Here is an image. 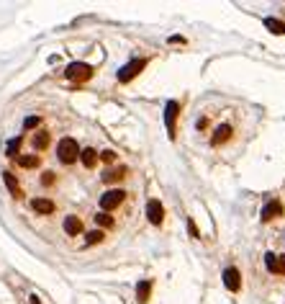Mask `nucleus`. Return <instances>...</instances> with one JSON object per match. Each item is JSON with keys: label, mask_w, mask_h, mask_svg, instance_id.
Instances as JSON below:
<instances>
[{"label": "nucleus", "mask_w": 285, "mask_h": 304, "mask_svg": "<svg viewBox=\"0 0 285 304\" xmlns=\"http://www.w3.org/2000/svg\"><path fill=\"white\" fill-rule=\"evenodd\" d=\"M57 155H59V160H62L64 165H72V163L80 158V147H77V142H75L72 137H64V139L57 144Z\"/></svg>", "instance_id": "nucleus-1"}, {"label": "nucleus", "mask_w": 285, "mask_h": 304, "mask_svg": "<svg viewBox=\"0 0 285 304\" xmlns=\"http://www.w3.org/2000/svg\"><path fill=\"white\" fill-rule=\"evenodd\" d=\"M144 67H147V59H144V57H139V59H131L129 65H124V67L118 70V83H129V80H134V78H136V75H139Z\"/></svg>", "instance_id": "nucleus-2"}, {"label": "nucleus", "mask_w": 285, "mask_h": 304, "mask_svg": "<svg viewBox=\"0 0 285 304\" xmlns=\"http://www.w3.org/2000/svg\"><path fill=\"white\" fill-rule=\"evenodd\" d=\"M124 199H126V194L121 191V188H113V191H105V194L100 196L103 214H105V211H111V209H116V206H121V204H124Z\"/></svg>", "instance_id": "nucleus-3"}, {"label": "nucleus", "mask_w": 285, "mask_h": 304, "mask_svg": "<svg viewBox=\"0 0 285 304\" xmlns=\"http://www.w3.org/2000/svg\"><path fill=\"white\" fill-rule=\"evenodd\" d=\"M64 75H67V78L69 80H88L90 78V75H93V67L90 65H85V62H72L67 70H64Z\"/></svg>", "instance_id": "nucleus-4"}, {"label": "nucleus", "mask_w": 285, "mask_h": 304, "mask_svg": "<svg viewBox=\"0 0 285 304\" xmlns=\"http://www.w3.org/2000/svg\"><path fill=\"white\" fill-rule=\"evenodd\" d=\"M177 113H180V103L177 101H170L167 103V108H165V124H167V132H170V137H175V132H177Z\"/></svg>", "instance_id": "nucleus-5"}, {"label": "nucleus", "mask_w": 285, "mask_h": 304, "mask_svg": "<svg viewBox=\"0 0 285 304\" xmlns=\"http://www.w3.org/2000/svg\"><path fill=\"white\" fill-rule=\"evenodd\" d=\"M147 219L152 224H162V219H165V206H162L157 199H149V204H147Z\"/></svg>", "instance_id": "nucleus-6"}, {"label": "nucleus", "mask_w": 285, "mask_h": 304, "mask_svg": "<svg viewBox=\"0 0 285 304\" xmlns=\"http://www.w3.org/2000/svg\"><path fill=\"white\" fill-rule=\"evenodd\" d=\"M267 271L270 273H277V276H285V255H267Z\"/></svg>", "instance_id": "nucleus-7"}, {"label": "nucleus", "mask_w": 285, "mask_h": 304, "mask_svg": "<svg viewBox=\"0 0 285 304\" xmlns=\"http://www.w3.org/2000/svg\"><path fill=\"white\" fill-rule=\"evenodd\" d=\"M231 134H234L231 124H221V127L213 132V137H211V144H213V147H219V144H224L226 139H231Z\"/></svg>", "instance_id": "nucleus-8"}, {"label": "nucleus", "mask_w": 285, "mask_h": 304, "mask_svg": "<svg viewBox=\"0 0 285 304\" xmlns=\"http://www.w3.org/2000/svg\"><path fill=\"white\" fill-rule=\"evenodd\" d=\"M224 284H226L231 291H239V289H241V279H239V271H236V268H226V271H224Z\"/></svg>", "instance_id": "nucleus-9"}, {"label": "nucleus", "mask_w": 285, "mask_h": 304, "mask_svg": "<svg viewBox=\"0 0 285 304\" xmlns=\"http://www.w3.org/2000/svg\"><path fill=\"white\" fill-rule=\"evenodd\" d=\"M149 294H152V281H149V279L139 281V284H136V301H139V304H147V301H149Z\"/></svg>", "instance_id": "nucleus-10"}, {"label": "nucleus", "mask_w": 285, "mask_h": 304, "mask_svg": "<svg viewBox=\"0 0 285 304\" xmlns=\"http://www.w3.org/2000/svg\"><path fill=\"white\" fill-rule=\"evenodd\" d=\"M31 209H33L36 214H52V211H54V201H49V199H33V201H31Z\"/></svg>", "instance_id": "nucleus-11"}, {"label": "nucleus", "mask_w": 285, "mask_h": 304, "mask_svg": "<svg viewBox=\"0 0 285 304\" xmlns=\"http://www.w3.org/2000/svg\"><path fill=\"white\" fill-rule=\"evenodd\" d=\"M64 232L67 235H80L83 232V222H80V217H67L64 219Z\"/></svg>", "instance_id": "nucleus-12"}, {"label": "nucleus", "mask_w": 285, "mask_h": 304, "mask_svg": "<svg viewBox=\"0 0 285 304\" xmlns=\"http://www.w3.org/2000/svg\"><path fill=\"white\" fill-rule=\"evenodd\" d=\"M3 180H6V186H8V191H11V194H13L16 199H21V196H23V191H21V186H18V180L13 178V173H8V170H6V173H3Z\"/></svg>", "instance_id": "nucleus-13"}, {"label": "nucleus", "mask_w": 285, "mask_h": 304, "mask_svg": "<svg viewBox=\"0 0 285 304\" xmlns=\"http://www.w3.org/2000/svg\"><path fill=\"white\" fill-rule=\"evenodd\" d=\"M282 214V204L280 201H272V204H267L265 209H262V219L265 222H270V219H275V217H280Z\"/></svg>", "instance_id": "nucleus-14"}, {"label": "nucleus", "mask_w": 285, "mask_h": 304, "mask_svg": "<svg viewBox=\"0 0 285 304\" xmlns=\"http://www.w3.org/2000/svg\"><path fill=\"white\" fill-rule=\"evenodd\" d=\"M80 160H83L85 168H95V163H98V152H95L93 147H88V149L80 152Z\"/></svg>", "instance_id": "nucleus-15"}, {"label": "nucleus", "mask_w": 285, "mask_h": 304, "mask_svg": "<svg viewBox=\"0 0 285 304\" xmlns=\"http://www.w3.org/2000/svg\"><path fill=\"white\" fill-rule=\"evenodd\" d=\"M124 175H126V168H124V165H121V168L105 170V173H103V180H105V183H118V180H121V178H124Z\"/></svg>", "instance_id": "nucleus-16"}, {"label": "nucleus", "mask_w": 285, "mask_h": 304, "mask_svg": "<svg viewBox=\"0 0 285 304\" xmlns=\"http://www.w3.org/2000/svg\"><path fill=\"white\" fill-rule=\"evenodd\" d=\"M49 142H52L49 132H36V134H33V147H36V149H47Z\"/></svg>", "instance_id": "nucleus-17"}, {"label": "nucleus", "mask_w": 285, "mask_h": 304, "mask_svg": "<svg viewBox=\"0 0 285 304\" xmlns=\"http://www.w3.org/2000/svg\"><path fill=\"white\" fill-rule=\"evenodd\" d=\"M265 26H267L272 34H285V23L277 21V18H265Z\"/></svg>", "instance_id": "nucleus-18"}, {"label": "nucleus", "mask_w": 285, "mask_h": 304, "mask_svg": "<svg viewBox=\"0 0 285 304\" xmlns=\"http://www.w3.org/2000/svg\"><path fill=\"white\" fill-rule=\"evenodd\" d=\"M18 165H21V168H36V165H39V155H21V158H18Z\"/></svg>", "instance_id": "nucleus-19"}, {"label": "nucleus", "mask_w": 285, "mask_h": 304, "mask_svg": "<svg viewBox=\"0 0 285 304\" xmlns=\"http://www.w3.org/2000/svg\"><path fill=\"white\" fill-rule=\"evenodd\" d=\"M18 149H21V137H16V139L8 142V155L16 158V155H18Z\"/></svg>", "instance_id": "nucleus-20"}, {"label": "nucleus", "mask_w": 285, "mask_h": 304, "mask_svg": "<svg viewBox=\"0 0 285 304\" xmlns=\"http://www.w3.org/2000/svg\"><path fill=\"white\" fill-rule=\"evenodd\" d=\"M103 232L100 230H95V232H88V245H95V242H103Z\"/></svg>", "instance_id": "nucleus-21"}, {"label": "nucleus", "mask_w": 285, "mask_h": 304, "mask_svg": "<svg viewBox=\"0 0 285 304\" xmlns=\"http://www.w3.org/2000/svg\"><path fill=\"white\" fill-rule=\"evenodd\" d=\"M95 222H98L100 227H113V217H108V214H98Z\"/></svg>", "instance_id": "nucleus-22"}, {"label": "nucleus", "mask_w": 285, "mask_h": 304, "mask_svg": "<svg viewBox=\"0 0 285 304\" xmlns=\"http://www.w3.org/2000/svg\"><path fill=\"white\" fill-rule=\"evenodd\" d=\"M39 121H42L39 116H28V119L23 121V129H33V127H39Z\"/></svg>", "instance_id": "nucleus-23"}, {"label": "nucleus", "mask_w": 285, "mask_h": 304, "mask_svg": "<svg viewBox=\"0 0 285 304\" xmlns=\"http://www.w3.org/2000/svg\"><path fill=\"white\" fill-rule=\"evenodd\" d=\"M100 160H105V163H113V160H116V152H113V149H105L103 155H100Z\"/></svg>", "instance_id": "nucleus-24"}, {"label": "nucleus", "mask_w": 285, "mask_h": 304, "mask_svg": "<svg viewBox=\"0 0 285 304\" xmlns=\"http://www.w3.org/2000/svg\"><path fill=\"white\" fill-rule=\"evenodd\" d=\"M42 183H44V186H52V183H54V173H44Z\"/></svg>", "instance_id": "nucleus-25"}]
</instances>
